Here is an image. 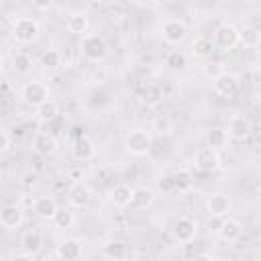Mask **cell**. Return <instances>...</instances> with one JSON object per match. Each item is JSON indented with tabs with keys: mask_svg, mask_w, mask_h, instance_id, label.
Segmentation results:
<instances>
[{
	"mask_svg": "<svg viewBox=\"0 0 261 261\" xmlns=\"http://www.w3.org/2000/svg\"><path fill=\"white\" fill-rule=\"evenodd\" d=\"M37 116H39L41 122L51 124L53 120L59 118V104H57L55 100H47V102H43L41 106H37Z\"/></svg>",
	"mask_w": 261,
	"mask_h": 261,
	"instance_id": "25",
	"label": "cell"
},
{
	"mask_svg": "<svg viewBox=\"0 0 261 261\" xmlns=\"http://www.w3.org/2000/svg\"><path fill=\"white\" fill-rule=\"evenodd\" d=\"M194 261H212V257H210V255H206V253H202V255H196V257H194Z\"/></svg>",
	"mask_w": 261,
	"mask_h": 261,
	"instance_id": "40",
	"label": "cell"
},
{
	"mask_svg": "<svg viewBox=\"0 0 261 261\" xmlns=\"http://www.w3.org/2000/svg\"><path fill=\"white\" fill-rule=\"evenodd\" d=\"M57 255L63 261H77L82 257V243L77 239H65L57 245Z\"/></svg>",
	"mask_w": 261,
	"mask_h": 261,
	"instance_id": "17",
	"label": "cell"
},
{
	"mask_svg": "<svg viewBox=\"0 0 261 261\" xmlns=\"http://www.w3.org/2000/svg\"><path fill=\"white\" fill-rule=\"evenodd\" d=\"M130 188L126 184H118L110 190V202L116 206V208H126L128 202H130Z\"/></svg>",
	"mask_w": 261,
	"mask_h": 261,
	"instance_id": "27",
	"label": "cell"
},
{
	"mask_svg": "<svg viewBox=\"0 0 261 261\" xmlns=\"http://www.w3.org/2000/svg\"><path fill=\"white\" fill-rule=\"evenodd\" d=\"M171 179H173V190H179V192H188L192 186H194V173L190 169H177L171 173Z\"/></svg>",
	"mask_w": 261,
	"mask_h": 261,
	"instance_id": "28",
	"label": "cell"
},
{
	"mask_svg": "<svg viewBox=\"0 0 261 261\" xmlns=\"http://www.w3.org/2000/svg\"><path fill=\"white\" fill-rule=\"evenodd\" d=\"M102 255L110 261H122L126 255H128V249H126V243L124 241H118V239H110L102 245Z\"/></svg>",
	"mask_w": 261,
	"mask_h": 261,
	"instance_id": "21",
	"label": "cell"
},
{
	"mask_svg": "<svg viewBox=\"0 0 261 261\" xmlns=\"http://www.w3.org/2000/svg\"><path fill=\"white\" fill-rule=\"evenodd\" d=\"M0 175H2V167H0Z\"/></svg>",
	"mask_w": 261,
	"mask_h": 261,
	"instance_id": "43",
	"label": "cell"
},
{
	"mask_svg": "<svg viewBox=\"0 0 261 261\" xmlns=\"http://www.w3.org/2000/svg\"><path fill=\"white\" fill-rule=\"evenodd\" d=\"M222 216H208V220H206V228H208V232L210 234H218V230H220V226H222Z\"/></svg>",
	"mask_w": 261,
	"mask_h": 261,
	"instance_id": "35",
	"label": "cell"
},
{
	"mask_svg": "<svg viewBox=\"0 0 261 261\" xmlns=\"http://www.w3.org/2000/svg\"><path fill=\"white\" fill-rule=\"evenodd\" d=\"M237 92H239V77L234 73L224 71L222 75H218L214 80V94H218L222 98H232V96H237Z\"/></svg>",
	"mask_w": 261,
	"mask_h": 261,
	"instance_id": "10",
	"label": "cell"
},
{
	"mask_svg": "<svg viewBox=\"0 0 261 261\" xmlns=\"http://www.w3.org/2000/svg\"><path fill=\"white\" fill-rule=\"evenodd\" d=\"M228 135H226V130L224 128H210L208 133H206V147H210L212 151H222V149H226V145H228Z\"/></svg>",
	"mask_w": 261,
	"mask_h": 261,
	"instance_id": "22",
	"label": "cell"
},
{
	"mask_svg": "<svg viewBox=\"0 0 261 261\" xmlns=\"http://www.w3.org/2000/svg\"><path fill=\"white\" fill-rule=\"evenodd\" d=\"M57 208H59V206H57V202H55L51 196H39V198L33 200V210H35V214H37L39 218H43V220H53Z\"/></svg>",
	"mask_w": 261,
	"mask_h": 261,
	"instance_id": "16",
	"label": "cell"
},
{
	"mask_svg": "<svg viewBox=\"0 0 261 261\" xmlns=\"http://www.w3.org/2000/svg\"><path fill=\"white\" fill-rule=\"evenodd\" d=\"M139 100H141L143 106L155 108V106H159V104L163 102V90H161L159 86H155V84H147V86H143V90L139 92Z\"/></svg>",
	"mask_w": 261,
	"mask_h": 261,
	"instance_id": "18",
	"label": "cell"
},
{
	"mask_svg": "<svg viewBox=\"0 0 261 261\" xmlns=\"http://www.w3.org/2000/svg\"><path fill=\"white\" fill-rule=\"evenodd\" d=\"M212 261H230V259H226V257H218V259H212Z\"/></svg>",
	"mask_w": 261,
	"mask_h": 261,
	"instance_id": "42",
	"label": "cell"
},
{
	"mask_svg": "<svg viewBox=\"0 0 261 261\" xmlns=\"http://www.w3.org/2000/svg\"><path fill=\"white\" fill-rule=\"evenodd\" d=\"M12 65H14V69H16L18 73H27V71L31 69L33 61H31L29 55H24V53H16L14 59H12Z\"/></svg>",
	"mask_w": 261,
	"mask_h": 261,
	"instance_id": "33",
	"label": "cell"
},
{
	"mask_svg": "<svg viewBox=\"0 0 261 261\" xmlns=\"http://www.w3.org/2000/svg\"><path fill=\"white\" fill-rule=\"evenodd\" d=\"M73 222H75V216L69 208H57V212L53 216V224L57 228H71Z\"/></svg>",
	"mask_w": 261,
	"mask_h": 261,
	"instance_id": "31",
	"label": "cell"
},
{
	"mask_svg": "<svg viewBox=\"0 0 261 261\" xmlns=\"http://www.w3.org/2000/svg\"><path fill=\"white\" fill-rule=\"evenodd\" d=\"M241 234H243V224L234 218H224L216 237H220L224 243H234V241L241 239Z\"/></svg>",
	"mask_w": 261,
	"mask_h": 261,
	"instance_id": "20",
	"label": "cell"
},
{
	"mask_svg": "<svg viewBox=\"0 0 261 261\" xmlns=\"http://www.w3.org/2000/svg\"><path fill=\"white\" fill-rule=\"evenodd\" d=\"M165 65H167V69H171V71H181V69L188 67V55H186L181 49H171V51H167V55H165Z\"/></svg>",
	"mask_w": 261,
	"mask_h": 261,
	"instance_id": "26",
	"label": "cell"
},
{
	"mask_svg": "<svg viewBox=\"0 0 261 261\" xmlns=\"http://www.w3.org/2000/svg\"><path fill=\"white\" fill-rule=\"evenodd\" d=\"M4 67V57H2V53H0V69Z\"/></svg>",
	"mask_w": 261,
	"mask_h": 261,
	"instance_id": "41",
	"label": "cell"
},
{
	"mask_svg": "<svg viewBox=\"0 0 261 261\" xmlns=\"http://www.w3.org/2000/svg\"><path fill=\"white\" fill-rule=\"evenodd\" d=\"M67 202H69L71 208L84 210V208H88L90 202H92V192H90L86 186H75V188L69 190V194H67Z\"/></svg>",
	"mask_w": 261,
	"mask_h": 261,
	"instance_id": "19",
	"label": "cell"
},
{
	"mask_svg": "<svg viewBox=\"0 0 261 261\" xmlns=\"http://www.w3.org/2000/svg\"><path fill=\"white\" fill-rule=\"evenodd\" d=\"M194 165L202 173H214L220 167V157L210 147H200L196 151V155H194Z\"/></svg>",
	"mask_w": 261,
	"mask_h": 261,
	"instance_id": "9",
	"label": "cell"
},
{
	"mask_svg": "<svg viewBox=\"0 0 261 261\" xmlns=\"http://www.w3.org/2000/svg\"><path fill=\"white\" fill-rule=\"evenodd\" d=\"M230 198L222 192H214L206 198V210L210 212V216H226L230 212Z\"/></svg>",
	"mask_w": 261,
	"mask_h": 261,
	"instance_id": "11",
	"label": "cell"
},
{
	"mask_svg": "<svg viewBox=\"0 0 261 261\" xmlns=\"http://www.w3.org/2000/svg\"><path fill=\"white\" fill-rule=\"evenodd\" d=\"M80 51L88 61H102L106 57L108 47H106L104 37L94 35V33H86L80 41Z\"/></svg>",
	"mask_w": 261,
	"mask_h": 261,
	"instance_id": "3",
	"label": "cell"
},
{
	"mask_svg": "<svg viewBox=\"0 0 261 261\" xmlns=\"http://www.w3.org/2000/svg\"><path fill=\"white\" fill-rule=\"evenodd\" d=\"M41 247H43V237H41L39 230H29V232L22 234V249H24V253L35 255V253L41 251Z\"/></svg>",
	"mask_w": 261,
	"mask_h": 261,
	"instance_id": "29",
	"label": "cell"
},
{
	"mask_svg": "<svg viewBox=\"0 0 261 261\" xmlns=\"http://www.w3.org/2000/svg\"><path fill=\"white\" fill-rule=\"evenodd\" d=\"M224 73V65L220 63V61H208L206 65H204V75L208 77V80H216L218 75H222Z\"/></svg>",
	"mask_w": 261,
	"mask_h": 261,
	"instance_id": "34",
	"label": "cell"
},
{
	"mask_svg": "<svg viewBox=\"0 0 261 261\" xmlns=\"http://www.w3.org/2000/svg\"><path fill=\"white\" fill-rule=\"evenodd\" d=\"M88 27H90V18H88L86 12H71L69 14V18H67V31L69 33L84 37L86 31H88Z\"/></svg>",
	"mask_w": 261,
	"mask_h": 261,
	"instance_id": "23",
	"label": "cell"
},
{
	"mask_svg": "<svg viewBox=\"0 0 261 261\" xmlns=\"http://www.w3.org/2000/svg\"><path fill=\"white\" fill-rule=\"evenodd\" d=\"M71 153H73L75 161H90V159H94V155H96V145H94V141H92L88 135H80V137H75V141H73Z\"/></svg>",
	"mask_w": 261,
	"mask_h": 261,
	"instance_id": "12",
	"label": "cell"
},
{
	"mask_svg": "<svg viewBox=\"0 0 261 261\" xmlns=\"http://www.w3.org/2000/svg\"><path fill=\"white\" fill-rule=\"evenodd\" d=\"M171 232H173V239H175L179 245H188V243H192V241L196 239V234H198V224H196V220H192L190 216H181V218H177V220L173 222Z\"/></svg>",
	"mask_w": 261,
	"mask_h": 261,
	"instance_id": "8",
	"label": "cell"
},
{
	"mask_svg": "<svg viewBox=\"0 0 261 261\" xmlns=\"http://www.w3.org/2000/svg\"><path fill=\"white\" fill-rule=\"evenodd\" d=\"M8 149H10V137L4 130H0V155H4Z\"/></svg>",
	"mask_w": 261,
	"mask_h": 261,
	"instance_id": "37",
	"label": "cell"
},
{
	"mask_svg": "<svg viewBox=\"0 0 261 261\" xmlns=\"http://www.w3.org/2000/svg\"><path fill=\"white\" fill-rule=\"evenodd\" d=\"M151 145H153V137L145 128H133L124 139L126 151L135 157H145L151 151Z\"/></svg>",
	"mask_w": 261,
	"mask_h": 261,
	"instance_id": "2",
	"label": "cell"
},
{
	"mask_svg": "<svg viewBox=\"0 0 261 261\" xmlns=\"http://www.w3.org/2000/svg\"><path fill=\"white\" fill-rule=\"evenodd\" d=\"M22 220H24V212H22L20 206H16V204H6L4 208H0V224H2L4 228H8V230L18 228V226L22 224Z\"/></svg>",
	"mask_w": 261,
	"mask_h": 261,
	"instance_id": "13",
	"label": "cell"
},
{
	"mask_svg": "<svg viewBox=\"0 0 261 261\" xmlns=\"http://www.w3.org/2000/svg\"><path fill=\"white\" fill-rule=\"evenodd\" d=\"M12 261H33V255H29V253H18V255L12 257Z\"/></svg>",
	"mask_w": 261,
	"mask_h": 261,
	"instance_id": "39",
	"label": "cell"
},
{
	"mask_svg": "<svg viewBox=\"0 0 261 261\" xmlns=\"http://www.w3.org/2000/svg\"><path fill=\"white\" fill-rule=\"evenodd\" d=\"M157 188H159L161 192H171V190H173L171 173H163V175H159V179H157Z\"/></svg>",
	"mask_w": 261,
	"mask_h": 261,
	"instance_id": "36",
	"label": "cell"
},
{
	"mask_svg": "<svg viewBox=\"0 0 261 261\" xmlns=\"http://www.w3.org/2000/svg\"><path fill=\"white\" fill-rule=\"evenodd\" d=\"M20 98L22 102H27L29 106H41L43 102L49 100V88L41 82H27L22 88H20Z\"/></svg>",
	"mask_w": 261,
	"mask_h": 261,
	"instance_id": "5",
	"label": "cell"
},
{
	"mask_svg": "<svg viewBox=\"0 0 261 261\" xmlns=\"http://www.w3.org/2000/svg\"><path fill=\"white\" fill-rule=\"evenodd\" d=\"M155 126H157V130H159V133H167V128H169V120L161 114V116L155 120Z\"/></svg>",
	"mask_w": 261,
	"mask_h": 261,
	"instance_id": "38",
	"label": "cell"
},
{
	"mask_svg": "<svg viewBox=\"0 0 261 261\" xmlns=\"http://www.w3.org/2000/svg\"><path fill=\"white\" fill-rule=\"evenodd\" d=\"M41 65H43L45 69H57V67L61 65V55H59V51H55V49L43 51V55H41Z\"/></svg>",
	"mask_w": 261,
	"mask_h": 261,
	"instance_id": "32",
	"label": "cell"
},
{
	"mask_svg": "<svg viewBox=\"0 0 261 261\" xmlns=\"http://www.w3.org/2000/svg\"><path fill=\"white\" fill-rule=\"evenodd\" d=\"M10 33H12V39L20 45H31L39 39L41 35V27L35 18L31 16H18L12 20V27H10Z\"/></svg>",
	"mask_w": 261,
	"mask_h": 261,
	"instance_id": "1",
	"label": "cell"
},
{
	"mask_svg": "<svg viewBox=\"0 0 261 261\" xmlns=\"http://www.w3.org/2000/svg\"><path fill=\"white\" fill-rule=\"evenodd\" d=\"M212 49H214L212 41H210L208 37H202V35L196 37L194 43H192V53H194V57H198V59L210 57V55H212Z\"/></svg>",
	"mask_w": 261,
	"mask_h": 261,
	"instance_id": "30",
	"label": "cell"
},
{
	"mask_svg": "<svg viewBox=\"0 0 261 261\" xmlns=\"http://www.w3.org/2000/svg\"><path fill=\"white\" fill-rule=\"evenodd\" d=\"M239 43H243L249 49L259 47V43H261V31L257 27H253V24L243 27V31H239Z\"/></svg>",
	"mask_w": 261,
	"mask_h": 261,
	"instance_id": "24",
	"label": "cell"
},
{
	"mask_svg": "<svg viewBox=\"0 0 261 261\" xmlns=\"http://www.w3.org/2000/svg\"><path fill=\"white\" fill-rule=\"evenodd\" d=\"M31 147H33V151H35L37 155L49 157V155L57 153L59 141H57V137H55L53 133H49V130H39V133H35V137H33V141H31Z\"/></svg>",
	"mask_w": 261,
	"mask_h": 261,
	"instance_id": "7",
	"label": "cell"
},
{
	"mask_svg": "<svg viewBox=\"0 0 261 261\" xmlns=\"http://www.w3.org/2000/svg\"><path fill=\"white\" fill-rule=\"evenodd\" d=\"M159 33H161V37H163L165 43H169V45H179V43L188 37V27H186V22L179 20V18H167V20L161 24Z\"/></svg>",
	"mask_w": 261,
	"mask_h": 261,
	"instance_id": "4",
	"label": "cell"
},
{
	"mask_svg": "<svg viewBox=\"0 0 261 261\" xmlns=\"http://www.w3.org/2000/svg\"><path fill=\"white\" fill-rule=\"evenodd\" d=\"M214 47H218L220 51H230L239 45V29L234 24H220L216 31H214Z\"/></svg>",
	"mask_w": 261,
	"mask_h": 261,
	"instance_id": "6",
	"label": "cell"
},
{
	"mask_svg": "<svg viewBox=\"0 0 261 261\" xmlns=\"http://www.w3.org/2000/svg\"><path fill=\"white\" fill-rule=\"evenodd\" d=\"M249 133H251V122H249L247 116H243V114H234V116H230V120H228V128H226L228 139L245 141V139L249 137Z\"/></svg>",
	"mask_w": 261,
	"mask_h": 261,
	"instance_id": "14",
	"label": "cell"
},
{
	"mask_svg": "<svg viewBox=\"0 0 261 261\" xmlns=\"http://www.w3.org/2000/svg\"><path fill=\"white\" fill-rule=\"evenodd\" d=\"M153 202H155V192H153L151 188L139 186V188H133V192H130L128 208H133V210H145V208H149Z\"/></svg>",
	"mask_w": 261,
	"mask_h": 261,
	"instance_id": "15",
	"label": "cell"
}]
</instances>
